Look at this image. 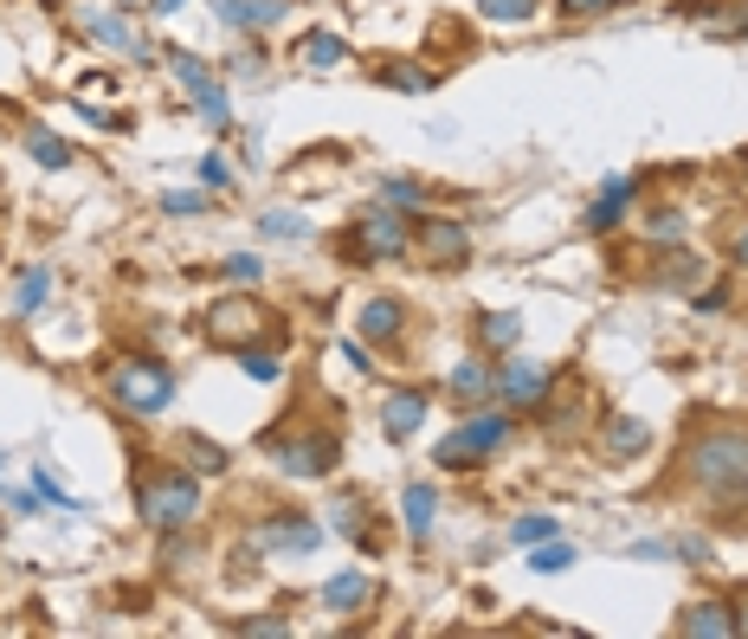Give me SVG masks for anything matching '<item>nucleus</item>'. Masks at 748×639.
<instances>
[{
  "mask_svg": "<svg viewBox=\"0 0 748 639\" xmlns=\"http://www.w3.org/2000/svg\"><path fill=\"white\" fill-rule=\"evenodd\" d=\"M375 194H381L388 208H401V213H419V208H426V188H419L413 175H381V181H375Z\"/></svg>",
  "mask_w": 748,
  "mask_h": 639,
  "instance_id": "23",
  "label": "nucleus"
},
{
  "mask_svg": "<svg viewBox=\"0 0 748 639\" xmlns=\"http://www.w3.org/2000/svg\"><path fill=\"white\" fill-rule=\"evenodd\" d=\"M277 459V472L284 478H323L330 465H336V439L330 433H304V439H265Z\"/></svg>",
  "mask_w": 748,
  "mask_h": 639,
  "instance_id": "6",
  "label": "nucleus"
},
{
  "mask_svg": "<svg viewBox=\"0 0 748 639\" xmlns=\"http://www.w3.org/2000/svg\"><path fill=\"white\" fill-rule=\"evenodd\" d=\"M46 291H52V272H46V265H33V272L20 279V297H13V310H20V317H39V310H46Z\"/></svg>",
  "mask_w": 748,
  "mask_h": 639,
  "instance_id": "27",
  "label": "nucleus"
},
{
  "mask_svg": "<svg viewBox=\"0 0 748 639\" xmlns=\"http://www.w3.org/2000/svg\"><path fill=\"white\" fill-rule=\"evenodd\" d=\"M368 594H375V581H368V575H355V568H342V575H330V581H323V607H330V614L361 607Z\"/></svg>",
  "mask_w": 748,
  "mask_h": 639,
  "instance_id": "19",
  "label": "nucleus"
},
{
  "mask_svg": "<svg viewBox=\"0 0 748 639\" xmlns=\"http://www.w3.org/2000/svg\"><path fill=\"white\" fill-rule=\"evenodd\" d=\"M162 208H168V213H201L206 194H194V188H175V194H162Z\"/></svg>",
  "mask_w": 748,
  "mask_h": 639,
  "instance_id": "42",
  "label": "nucleus"
},
{
  "mask_svg": "<svg viewBox=\"0 0 748 639\" xmlns=\"http://www.w3.org/2000/svg\"><path fill=\"white\" fill-rule=\"evenodd\" d=\"M690 478H697L703 492L729 497L748 478V439L743 433H710V439H697V446H690Z\"/></svg>",
  "mask_w": 748,
  "mask_h": 639,
  "instance_id": "3",
  "label": "nucleus"
},
{
  "mask_svg": "<svg viewBox=\"0 0 748 639\" xmlns=\"http://www.w3.org/2000/svg\"><path fill=\"white\" fill-rule=\"evenodd\" d=\"M517 336H523V317H517V310L477 317V343H484V350H517Z\"/></svg>",
  "mask_w": 748,
  "mask_h": 639,
  "instance_id": "20",
  "label": "nucleus"
},
{
  "mask_svg": "<svg viewBox=\"0 0 748 639\" xmlns=\"http://www.w3.org/2000/svg\"><path fill=\"white\" fill-rule=\"evenodd\" d=\"M110 394H117V407H130V414L149 421V414L175 407V375L162 362H149V355H130V362L110 368Z\"/></svg>",
  "mask_w": 748,
  "mask_h": 639,
  "instance_id": "1",
  "label": "nucleus"
},
{
  "mask_svg": "<svg viewBox=\"0 0 748 639\" xmlns=\"http://www.w3.org/2000/svg\"><path fill=\"white\" fill-rule=\"evenodd\" d=\"M348 59V46H342L336 33H310L304 39V71H336Z\"/></svg>",
  "mask_w": 748,
  "mask_h": 639,
  "instance_id": "25",
  "label": "nucleus"
},
{
  "mask_svg": "<svg viewBox=\"0 0 748 639\" xmlns=\"http://www.w3.org/2000/svg\"><path fill=\"white\" fill-rule=\"evenodd\" d=\"M736 627H743V634H748V620H736Z\"/></svg>",
  "mask_w": 748,
  "mask_h": 639,
  "instance_id": "49",
  "label": "nucleus"
},
{
  "mask_svg": "<svg viewBox=\"0 0 748 639\" xmlns=\"http://www.w3.org/2000/svg\"><path fill=\"white\" fill-rule=\"evenodd\" d=\"M626 201H632V181H626V175H613L607 188H601V201L587 208V233H613V226L626 220Z\"/></svg>",
  "mask_w": 748,
  "mask_h": 639,
  "instance_id": "15",
  "label": "nucleus"
},
{
  "mask_svg": "<svg viewBox=\"0 0 748 639\" xmlns=\"http://www.w3.org/2000/svg\"><path fill=\"white\" fill-rule=\"evenodd\" d=\"M84 26H91V39H104L110 52H123V59H149V46L130 33V20H117V13H91Z\"/></svg>",
  "mask_w": 748,
  "mask_h": 639,
  "instance_id": "17",
  "label": "nucleus"
},
{
  "mask_svg": "<svg viewBox=\"0 0 748 639\" xmlns=\"http://www.w3.org/2000/svg\"><path fill=\"white\" fill-rule=\"evenodd\" d=\"M419 426H426V394H419V388H401V394L381 401V433H388L394 446H407Z\"/></svg>",
  "mask_w": 748,
  "mask_h": 639,
  "instance_id": "9",
  "label": "nucleus"
},
{
  "mask_svg": "<svg viewBox=\"0 0 748 639\" xmlns=\"http://www.w3.org/2000/svg\"><path fill=\"white\" fill-rule=\"evenodd\" d=\"M413 246L432 259V265H465L472 259V233L459 220H419L413 226Z\"/></svg>",
  "mask_w": 748,
  "mask_h": 639,
  "instance_id": "8",
  "label": "nucleus"
},
{
  "mask_svg": "<svg viewBox=\"0 0 748 639\" xmlns=\"http://www.w3.org/2000/svg\"><path fill=\"white\" fill-rule=\"evenodd\" d=\"M407 220H401V208H368L348 233H342V252L355 259V265H368V259H401L407 252Z\"/></svg>",
  "mask_w": 748,
  "mask_h": 639,
  "instance_id": "4",
  "label": "nucleus"
},
{
  "mask_svg": "<svg viewBox=\"0 0 748 639\" xmlns=\"http://www.w3.org/2000/svg\"><path fill=\"white\" fill-rule=\"evenodd\" d=\"M548 381H555V375H548L543 362L510 355V362H503V375H497V401H503V407H543Z\"/></svg>",
  "mask_w": 748,
  "mask_h": 639,
  "instance_id": "7",
  "label": "nucleus"
},
{
  "mask_svg": "<svg viewBox=\"0 0 748 639\" xmlns=\"http://www.w3.org/2000/svg\"><path fill=\"white\" fill-rule=\"evenodd\" d=\"M239 368H246L252 381H277V375H284V355H272L265 343H239Z\"/></svg>",
  "mask_w": 748,
  "mask_h": 639,
  "instance_id": "29",
  "label": "nucleus"
},
{
  "mask_svg": "<svg viewBox=\"0 0 748 639\" xmlns=\"http://www.w3.org/2000/svg\"><path fill=\"white\" fill-rule=\"evenodd\" d=\"M117 7H136V0H117Z\"/></svg>",
  "mask_w": 748,
  "mask_h": 639,
  "instance_id": "48",
  "label": "nucleus"
},
{
  "mask_svg": "<svg viewBox=\"0 0 748 639\" xmlns=\"http://www.w3.org/2000/svg\"><path fill=\"white\" fill-rule=\"evenodd\" d=\"M201 181L206 188H233V162L226 155H201Z\"/></svg>",
  "mask_w": 748,
  "mask_h": 639,
  "instance_id": "40",
  "label": "nucleus"
},
{
  "mask_svg": "<svg viewBox=\"0 0 748 639\" xmlns=\"http://www.w3.org/2000/svg\"><path fill=\"white\" fill-rule=\"evenodd\" d=\"M168 71H175V78H181L188 91H201V84H213V71H206L201 59H194V52H175V59H168Z\"/></svg>",
  "mask_w": 748,
  "mask_h": 639,
  "instance_id": "36",
  "label": "nucleus"
},
{
  "mask_svg": "<svg viewBox=\"0 0 748 639\" xmlns=\"http://www.w3.org/2000/svg\"><path fill=\"white\" fill-rule=\"evenodd\" d=\"M136 504H142V523H149V530L175 536V530L194 523V510H201V485H194V472H155V478L142 485Z\"/></svg>",
  "mask_w": 748,
  "mask_h": 639,
  "instance_id": "2",
  "label": "nucleus"
},
{
  "mask_svg": "<svg viewBox=\"0 0 748 639\" xmlns=\"http://www.w3.org/2000/svg\"><path fill=\"white\" fill-rule=\"evenodd\" d=\"M226 279L233 284H259L265 279V259H259V252H233V259H226Z\"/></svg>",
  "mask_w": 748,
  "mask_h": 639,
  "instance_id": "37",
  "label": "nucleus"
},
{
  "mask_svg": "<svg viewBox=\"0 0 748 639\" xmlns=\"http://www.w3.org/2000/svg\"><path fill=\"white\" fill-rule=\"evenodd\" d=\"M284 7L290 0H213V20L219 26H239V33H265L284 20Z\"/></svg>",
  "mask_w": 748,
  "mask_h": 639,
  "instance_id": "10",
  "label": "nucleus"
},
{
  "mask_svg": "<svg viewBox=\"0 0 748 639\" xmlns=\"http://www.w3.org/2000/svg\"><path fill=\"white\" fill-rule=\"evenodd\" d=\"M194 110H201V123H213V130H233V104H226L219 84H201V91H194Z\"/></svg>",
  "mask_w": 748,
  "mask_h": 639,
  "instance_id": "30",
  "label": "nucleus"
},
{
  "mask_svg": "<svg viewBox=\"0 0 748 639\" xmlns=\"http://www.w3.org/2000/svg\"><path fill=\"white\" fill-rule=\"evenodd\" d=\"M33 510H39V485L33 492H13V517H33Z\"/></svg>",
  "mask_w": 748,
  "mask_h": 639,
  "instance_id": "45",
  "label": "nucleus"
},
{
  "mask_svg": "<svg viewBox=\"0 0 748 639\" xmlns=\"http://www.w3.org/2000/svg\"><path fill=\"white\" fill-rule=\"evenodd\" d=\"M323 543V523H310V517H272V523H259V549H290V556H304V549H317Z\"/></svg>",
  "mask_w": 748,
  "mask_h": 639,
  "instance_id": "11",
  "label": "nucleus"
},
{
  "mask_svg": "<svg viewBox=\"0 0 748 639\" xmlns=\"http://www.w3.org/2000/svg\"><path fill=\"white\" fill-rule=\"evenodd\" d=\"M26 149L39 168H71V142H59L52 130H26Z\"/></svg>",
  "mask_w": 748,
  "mask_h": 639,
  "instance_id": "28",
  "label": "nucleus"
},
{
  "mask_svg": "<svg viewBox=\"0 0 748 639\" xmlns=\"http://www.w3.org/2000/svg\"><path fill=\"white\" fill-rule=\"evenodd\" d=\"M568 13H613V7H626V0H561Z\"/></svg>",
  "mask_w": 748,
  "mask_h": 639,
  "instance_id": "44",
  "label": "nucleus"
},
{
  "mask_svg": "<svg viewBox=\"0 0 748 639\" xmlns=\"http://www.w3.org/2000/svg\"><path fill=\"white\" fill-rule=\"evenodd\" d=\"M188 459H194V472H201V478L226 472V446H213V439H201V433H188Z\"/></svg>",
  "mask_w": 748,
  "mask_h": 639,
  "instance_id": "33",
  "label": "nucleus"
},
{
  "mask_svg": "<svg viewBox=\"0 0 748 639\" xmlns=\"http://www.w3.org/2000/svg\"><path fill=\"white\" fill-rule=\"evenodd\" d=\"M697 279H703V259H697V252H684V246H672V259L658 265V284H665V291H690Z\"/></svg>",
  "mask_w": 748,
  "mask_h": 639,
  "instance_id": "24",
  "label": "nucleus"
},
{
  "mask_svg": "<svg viewBox=\"0 0 748 639\" xmlns=\"http://www.w3.org/2000/svg\"><path fill=\"white\" fill-rule=\"evenodd\" d=\"M259 233H265V239H310V220H304V213H259Z\"/></svg>",
  "mask_w": 748,
  "mask_h": 639,
  "instance_id": "32",
  "label": "nucleus"
},
{
  "mask_svg": "<svg viewBox=\"0 0 748 639\" xmlns=\"http://www.w3.org/2000/svg\"><path fill=\"white\" fill-rule=\"evenodd\" d=\"M503 439H510V421H503V414H472V421H459L439 446H432V459H439L446 472H465V465H477V459H490Z\"/></svg>",
  "mask_w": 748,
  "mask_h": 639,
  "instance_id": "5",
  "label": "nucleus"
},
{
  "mask_svg": "<svg viewBox=\"0 0 748 639\" xmlns=\"http://www.w3.org/2000/svg\"><path fill=\"white\" fill-rule=\"evenodd\" d=\"M375 84L407 91V97H426V91H432V71H419V66H381V71H375Z\"/></svg>",
  "mask_w": 748,
  "mask_h": 639,
  "instance_id": "26",
  "label": "nucleus"
},
{
  "mask_svg": "<svg viewBox=\"0 0 748 639\" xmlns=\"http://www.w3.org/2000/svg\"><path fill=\"white\" fill-rule=\"evenodd\" d=\"M259 323H265V317H259V304H246V297H233V304H219V310L206 317V330H213L219 343H233V350H239Z\"/></svg>",
  "mask_w": 748,
  "mask_h": 639,
  "instance_id": "14",
  "label": "nucleus"
},
{
  "mask_svg": "<svg viewBox=\"0 0 748 639\" xmlns=\"http://www.w3.org/2000/svg\"><path fill=\"white\" fill-rule=\"evenodd\" d=\"M543 421H548V433H555V439H574V421H587V394H581V401H574V394H568V401H555V381H548V394H543Z\"/></svg>",
  "mask_w": 748,
  "mask_h": 639,
  "instance_id": "22",
  "label": "nucleus"
},
{
  "mask_svg": "<svg viewBox=\"0 0 748 639\" xmlns=\"http://www.w3.org/2000/svg\"><path fill=\"white\" fill-rule=\"evenodd\" d=\"M452 394H459V407H477L484 394H497V375H490V362L465 355V362L452 368Z\"/></svg>",
  "mask_w": 748,
  "mask_h": 639,
  "instance_id": "16",
  "label": "nucleus"
},
{
  "mask_svg": "<svg viewBox=\"0 0 748 639\" xmlns=\"http://www.w3.org/2000/svg\"><path fill=\"white\" fill-rule=\"evenodd\" d=\"M510 536H517L523 549H530V543H548V536H555V517H543V510H530V517H517V523H510Z\"/></svg>",
  "mask_w": 748,
  "mask_h": 639,
  "instance_id": "35",
  "label": "nucleus"
},
{
  "mask_svg": "<svg viewBox=\"0 0 748 639\" xmlns=\"http://www.w3.org/2000/svg\"><path fill=\"white\" fill-rule=\"evenodd\" d=\"M736 620H743V614H729L723 601H697V607H684L678 634L684 639H736V634H743Z\"/></svg>",
  "mask_w": 748,
  "mask_h": 639,
  "instance_id": "12",
  "label": "nucleus"
},
{
  "mask_svg": "<svg viewBox=\"0 0 748 639\" xmlns=\"http://www.w3.org/2000/svg\"><path fill=\"white\" fill-rule=\"evenodd\" d=\"M736 265H748V226L736 233Z\"/></svg>",
  "mask_w": 748,
  "mask_h": 639,
  "instance_id": "46",
  "label": "nucleus"
},
{
  "mask_svg": "<svg viewBox=\"0 0 748 639\" xmlns=\"http://www.w3.org/2000/svg\"><path fill=\"white\" fill-rule=\"evenodd\" d=\"M149 7H155V13H175V7H181V0H149Z\"/></svg>",
  "mask_w": 748,
  "mask_h": 639,
  "instance_id": "47",
  "label": "nucleus"
},
{
  "mask_svg": "<svg viewBox=\"0 0 748 639\" xmlns=\"http://www.w3.org/2000/svg\"><path fill=\"white\" fill-rule=\"evenodd\" d=\"M477 13H484V20H530L536 0H477Z\"/></svg>",
  "mask_w": 748,
  "mask_h": 639,
  "instance_id": "38",
  "label": "nucleus"
},
{
  "mask_svg": "<svg viewBox=\"0 0 748 639\" xmlns=\"http://www.w3.org/2000/svg\"><path fill=\"white\" fill-rule=\"evenodd\" d=\"M233 634H246V639H265V634H284V620H277V614H252V620H239Z\"/></svg>",
  "mask_w": 748,
  "mask_h": 639,
  "instance_id": "41",
  "label": "nucleus"
},
{
  "mask_svg": "<svg viewBox=\"0 0 748 639\" xmlns=\"http://www.w3.org/2000/svg\"><path fill=\"white\" fill-rule=\"evenodd\" d=\"M401 323H407L401 297H368V304H361V317H355L361 343H394V336H401Z\"/></svg>",
  "mask_w": 748,
  "mask_h": 639,
  "instance_id": "13",
  "label": "nucleus"
},
{
  "mask_svg": "<svg viewBox=\"0 0 748 639\" xmlns=\"http://www.w3.org/2000/svg\"><path fill=\"white\" fill-rule=\"evenodd\" d=\"M33 485H39V497H46V504H59V510H84V504H78V497H71L66 485H59V478H52V472H39V478H33Z\"/></svg>",
  "mask_w": 748,
  "mask_h": 639,
  "instance_id": "39",
  "label": "nucleus"
},
{
  "mask_svg": "<svg viewBox=\"0 0 748 639\" xmlns=\"http://www.w3.org/2000/svg\"><path fill=\"white\" fill-rule=\"evenodd\" d=\"M645 239H652V246H678V239H684V213L678 208H658L652 220H645Z\"/></svg>",
  "mask_w": 748,
  "mask_h": 639,
  "instance_id": "34",
  "label": "nucleus"
},
{
  "mask_svg": "<svg viewBox=\"0 0 748 639\" xmlns=\"http://www.w3.org/2000/svg\"><path fill=\"white\" fill-rule=\"evenodd\" d=\"M568 563H574V549H568L561 536H548V543H530V568H536V575H561Z\"/></svg>",
  "mask_w": 748,
  "mask_h": 639,
  "instance_id": "31",
  "label": "nucleus"
},
{
  "mask_svg": "<svg viewBox=\"0 0 748 639\" xmlns=\"http://www.w3.org/2000/svg\"><path fill=\"white\" fill-rule=\"evenodd\" d=\"M743 485H748V478H743Z\"/></svg>",
  "mask_w": 748,
  "mask_h": 639,
  "instance_id": "50",
  "label": "nucleus"
},
{
  "mask_svg": "<svg viewBox=\"0 0 748 639\" xmlns=\"http://www.w3.org/2000/svg\"><path fill=\"white\" fill-rule=\"evenodd\" d=\"M401 517H407L413 536H426L432 517H439V492H432V485H407V492H401Z\"/></svg>",
  "mask_w": 748,
  "mask_h": 639,
  "instance_id": "21",
  "label": "nucleus"
},
{
  "mask_svg": "<svg viewBox=\"0 0 748 639\" xmlns=\"http://www.w3.org/2000/svg\"><path fill=\"white\" fill-rule=\"evenodd\" d=\"M672 556H678V563H710V543H703V536H684V543H672Z\"/></svg>",
  "mask_w": 748,
  "mask_h": 639,
  "instance_id": "43",
  "label": "nucleus"
},
{
  "mask_svg": "<svg viewBox=\"0 0 748 639\" xmlns=\"http://www.w3.org/2000/svg\"><path fill=\"white\" fill-rule=\"evenodd\" d=\"M652 446V426L632 421V414H613L607 421V459L619 465V459H632V452H645Z\"/></svg>",
  "mask_w": 748,
  "mask_h": 639,
  "instance_id": "18",
  "label": "nucleus"
}]
</instances>
